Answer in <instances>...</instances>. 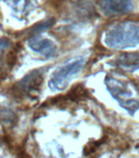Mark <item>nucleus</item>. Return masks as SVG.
<instances>
[{"label": "nucleus", "instance_id": "f257e3e1", "mask_svg": "<svg viewBox=\"0 0 139 158\" xmlns=\"http://www.w3.org/2000/svg\"><path fill=\"white\" fill-rule=\"evenodd\" d=\"M104 43L110 48L125 49L139 44V22H124L106 31Z\"/></svg>", "mask_w": 139, "mask_h": 158}, {"label": "nucleus", "instance_id": "f03ea898", "mask_svg": "<svg viewBox=\"0 0 139 158\" xmlns=\"http://www.w3.org/2000/svg\"><path fill=\"white\" fill-rule=\"evenodd\" d=\"M105 83L111 96L117 100L121 107L125 109L131 114H133L138 110L139 102L134 99H131L132 91L124 81L107 75L105 78Z\"/></svg>", "mask_w": 139, "mask_h": 158}, {"label": "nucleus", "instance_id": "7ed1b4c3", "mask_svg": "<svg viewBox=\"0 0 139 158\" xmlns=\"http://www.w3.org/2000/svg\"><path fill=\"white\" fill-rule=\"evenodd\" d=\"M83 58H77L59 67L52 74L49 81V87L52 90L61 91L66 88L71 78L82 70L84 64Z\"/></svg>", "mask_w": 139, "mask_h": 158}, {"label": "nucleus", "instance_id": "20e7f679", "mask_svg": "<svg viewBox=\"0 0 139 158\" xmlns=\"http://www.w3.org/2000/svg\"><path fill=\"white\" fill-rule=\"evenodd\" d=\"M44 69H36L30 72L13 87V92L18 96L36 97L44 82Z\"/></svg>", "mask_w": 139, "mask_h": 158}, {"label": "nucleus", "instance_id": "39448f33", "mask_svg": "<svg viewBox=\"0 0 139 158\" xmlns=\"http://www.w3.org/2000/svg\"><path fill=\"white\" fill-rule=\"evenodd\" d=\"M99 5L106 16L126 14L133 9L131 0H100Z\"/></svg>", "mask_w": 139, "mask_h": 158}, {"label": "nucleus", "instance_id": "423d86ee", "mask_svg": "<svg viewBox=\"0 0 139 158\" xmlns=\"http://www.w3.org/2000/svg\"><path fill=\"white\" fill-rule=\"evenodd\" d=\"M28 44L32 50L44 55L46 58H52L56 55V44L48 39L35 35L29 40Z\"/></svg>", "mask_w": 139, "mask_h": 158}, {"label": "nucleus", "instance_id": "0eeeda50", "mask_svg": "<svg viewBox=\"0 0 139 158\" xmlns=\"http://www.w3.org/2000/svg\"><path fill=\"white\" fill-rule=\"evenodd\" d=\"M15 17L20 20L24 19L36 7L35 0H6Z\"/></svg>", "mask_w": 139, "mask_h": 158}, {"label": "nucleus", "instance_id": "6e6552de", "mask_svg": "<svg viewBox=\"0 0 139 158\" xmlns=\"http://www.w3.org/2000/svg\"><path fill=\"white\" fill-rule=\"evenodd\" d=\"M111 64L126 72H134L139 69V53H127L117 57Z\"/></svg>", "mask_w": 139, "mask_h": 158}, {"label": "nucleus", "instance_id": "1a4fd4ad", "mask_svg": "<svg viewBox=\"0 0 139 158\" xmlns=\"http://www.w3.org/2000/svg\"><path fill=\"white\" fill-rule=\"evenodd\" d=\"M0 122L3 125L12 128L17 124V115L8 107L0 106Z\"/></svg>", "mask_w": 139, "mask_h": 158}, {"label": "nucleus", "instance_id": "9d476101", "mask_svg": "<svg viewBox=\"0 0 139 158\" xmlns=\"http://www.w3.org/2000/svg\"><path fill=\"white\" fill-rule=\"evenodd\" d=\"M88 91L82 85H76L69 92L68 97L72 101H81L88 96Z\"/></svg>", "mask_w": 139, "mask_h": 158}, {"label": "nucleus", "instance_id": "9b49d317", "mask_svg": "<svg viewBox=\"0 0 139 158\" xmlns=\"http://www.w3.org/2000/svg\"><path fill=\"white\" fill-rule=\"evenodd\" d=\"M52 20H48L45 22H42V23H39V24L34 26L33 28L31 29V33L32 34H34V33H37V32L42 31L44 30L48 29V27H50L52 25Z\"/></svg>", "mask_w": 139, "mask_h": 158}, {"label": "nucleus", "instance_id": "f8f14e48", "mask_svg": "<svg viewBox=\"0 0 139 158\" xmlns=\"http://www.w3.org/2000/svg\"><path fill=\"white\" fill-rule=\"evenodd\" d=\"M99 145V143H97V142H92V143H88L85 146L84 148V154L86 156L89 155L90 153L93 152V151L95 150L96 148H98V146Z\"/></svg>", "mask_w": 139, "mask_h": 158}, {"label": "nucleus", "instance_id": "ddd939ff", "mask_svg": "<svg viewBox=\"0 0 139 158\" xmlns=\"http://www.w3.org/2000/svg\"><path fill=\"white\" fill-rule=\"evenodd\" d=\"M11 42L7 38H0V52L3 51L10 46Z\"/></svg>", "mask_w": 139, "mask_h": 158}, {"label": "nucleus", "instance_id": "4468645a", "mask_svg": "<svg viewBox=\"0 0 139 158\" xmlns=\"http://www.w3.org/2000/svg\"><path fill=\"white\" fill-rule=\"evenodd\" d=\"M7 70L6 68L4 67V63H2L0 60V81H2V80H4L7 77Z\"/></svg>", "mask_w": 139, "mask_h": 158}, {"label": "nucleus", "instance_id": "2eb2a0df", "mask_svg": "<svg viewBox=\"0 0 139 158\" xmlns=\"http://www.w3.org/2000/svg\"><path fill=\"white\" fill-rule=\"evenodd\" d=\"M19 158H29V157H28L26 155H22V156H21Z\"/></svg>", "mask_w": 139, "mask_h": 158}]
</instances>
